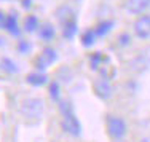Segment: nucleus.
<instances>
[{
  "mask_svg": "<svg viewBox=\"0 0 150 142\" xmlns=\"http://www.w3.org/2000/svg\"><path fill=\"white\" fill-rule=\"evenodd\" d=\"M150 8V0H126L125 10L129 15H142Z\"/></svg>",
  "mask_w": 150,
  "mask_h": 142,
  "instance_id": "7",
  "label": "nucleus"
},
{
  "mask_svg": "<svg viewBox=\"0 0 150 142\" xmlns=\"http://www.w3.org/2000/svg\"><path fill=\"white\" fill-rule=\"evenodd\" d=\"M50 96H51L54 101H59V83H51V86H50Z\"/></svg>",
  "mask_w": 150,
  "mask_h": 142,
  "instance_id": "18",
  "label": "nucleus"
},
{
  "mask_svg": "<svg viewBox=\"0 0 150 142\" xmlns=\"http://www.w3.org/2000/svg\"><path fill=\"white\" fill-rule=\"evenodd\" d=\"M43 109V101L40 97H27L21 104V115L26 120H40Z\"/></svg>",
  "mask_w": 150,
  "mask_h": 142,
  "instance_id": "2",
  "label": "nucleus"
},
{
  "mask_svg": "<svg viewBox=\"0 0 150 142\" xmlns=\"http://www.w3.org/2000/svg\"><path fill=\"white\" fill-rule=\"evenodd\" d=\"M96 38H98V34H96L94 29H88L81 34V45L83 47H93L96 43Z\"/></svg>",
  "mask_w": 150,
  "mask_h": 142,
  "instance_id": "11",
  "label": "nucleus"
},
{
  "mask_svg": "<svg viewBox=\"0 0 150 142\" xmlns=\"http://www.w3.org/2000/svg\"><path fill=\"white\" fill-rule=\"evenodd\" d=\"M139 142H150V136H145V137H142Z\"/></svg>",
  "mask_w": 150,
  "mask_h": 142,
  "instance_id": "22",
  "label": "nucleus"
},
{
  "mask_svg": "<svg viewBox=\"0 0 150 142\" xmlns=\"http://www.w3.org/2000/svg\"><path fill=\"white\" fill-rule=\"evenodd\" d=\"M62 129L66 131L67 134H70V136H80L81 133V125L80 122L77 120V117L74 115V112H67L64 113V118H62Z\"/></svg>",
  "mask_w": 150,
  "mask_h": 142,
  "instance_id": "4",
  "label": "nucleus"
},
{
  "mask_svg": "<svg viewBox=\"0 0 150 142\" xmlns=\"http://www.w3.org/2000/svg\"><path fill=\"white\" fill-rule=\"evenodd\" d=\"M90 64L93 70H98L102 75V78L110 80L113 75H115V67L110 62V58L105 56L102 51H96L90 56Z\"/></svg>",
  "mask_w": 150,
  "mask_h": 142,
  "instance_id": "1",
  "label": "nucleus"
},
{
  "mask_svg": "<svg viewBox=\"0 0 150 142\" xmlns=\"http://www.w3.org/2000/svg\"><path fill=\"white\" fill-rule=\"evenodd\" d=\"M56 15H58V19L61 21V24H66L67 21H70V19H74V18H75L74 11L69 8V6H61V8H58Z\"/></svg>",
  "mask_w": 150,
  "mask_h": 142,
  "instance_id": "12",
  "label": "nucleus"
},
{
  "mask_svg": "<svg viewBox=\"0 0 150 142\" xmlns=\"http://www.w3.org/2000/svg\"><path fill=\"white\" fill-rule=\"evenodd\" d=\"M46 81H48V77L42 72H34L27 75V83L32 86H43V85H46Z\"/></svg>",
  "mask_w": 150,
  "mask_h": 142,
  "instance_id": "10",
  "label": "nucleus"
},
{
  "mask_svg": "<svg viewBox=\"0 0 150 142\" xmlns=\"http://www.w3.org/2000/svg\"><path fill=\"white\" fill-rule=\"evenodd\" d=\"M38 27H40V24H38L37 16L29 15L26 18V21H24V29H26V32H35Z\"/></svg>",
  "mask_w": 150,
  "mask_h": 142,
  "instance_id": "16",
  "label": "nucleus"
},
{
  "mask_svg": "<svg viewBox=\"0 0 150 142\" xmlns=\"http://www.w3.org/2000/svg\"><path fill=\"white\" fill-rule=\"evenodd\" d=\"M5 21H6V16L0 11V27H5Z\"/></svg>",
  "mask_w": 150,
  "mask_h": 142,
  "instance_id": "21",
  "label": "nucleus"
},
{
  "mask_svg": "<svg viewBox=\"0 0 150 142\" xmlns=\"http://www.w3.org/2000/svg\"><path fill=\"white\" fill-rule=\"evenodd\" d=\"M77 30H78V27H77V19H75V18L70 21H67L66 24H62V35L67 40L74 38L75 34H77Z\"/></svg>",
  "mask_w": 150,
  "mask_h": 142,
  "instance_id": "9",
  "label": "nucleus"
},
{
  "mask_svg": "<svg viewBox=\"0 0 150 142\" xmlns=\"http://www.w3.org/2000/svg\"><path fill=\"white\" fill-rule=\"evenodd\" d=\"M128 42H129V37H128L126 34L125 35H120V43H123V45H126Z\"/></svg>",
  "mask_w": 150,
  "mask_h": 142,
  "instance_id": "20",
  "label": "nucleus"
},
{
  "mask_svg": "<svg viewBox=\"0 0 150 142\" xmlns=\"http://www.w3.org/2000/svg\"><path fill=\"white\" fill-rule=\"evenodd\" d=\"M112 27H113V21H102V23H99L98 26L94 27V30H96V34H98V37H105V35L112 30Z\"/></svg>",
  "mask_w": 150,
  "mask_h": 142,
  "instance_id": "15",
  "label": "nucleus"
},
{
  "mask_svg": "<svg viewBox=\"0 0 150 142\" xmlns=\"http://www.w3.org/2000/svg\"><path fill=\"white\" fill-rule=\"evenodd\" d=\"M5 29L13 35H18L19 34V27H18V18L15 15H10L6 16V21H5Z\"/></svg>",
  "mask_w": 150,
  "mask_h": 142,
  "instance_id": "14",
  "label": "nucleus"
},
{
  "mask_svg": "<svg viewBox=\"0 0 150 142\" xmlns=\"http://www.w3.org/2000/svg\"><path fill=\"white\" fill-rule=\"evenodd\" d=\"M18 48H19L21 53H24V54H26V53L30 51V43H29V42H26V40H21L19 45H18Z\"/></svg>",
  "mask_w": 150,
  "mask_h": 142,
  "instance_id": "19",
  "label": "nucleus"
},
{
  "mask_svg": "<svg viewBox=\"0 0 150 142\" xmlns=\"http://www.w3.org/2000/svg\"><path fill=\"white\" fill-rule=\"evenodd\" d=\"M2 67L5 70H8V72H16V70H18V67L15 66V62H13L11 59H8V58L2 59Z\"/></svg>",
  "mask_w": 150,
  "mask_h": 142,
  "instance_id": "17",
  "label": "nucleus"
},
{
  "mask_svg": "<svg viewBox=\"0 0 150 142\" xmlns=\"http://www.w3.org/2000/svg\"><path fill=\"white\" fill-rule=\"evenodd\" d=\"M56 58H58V54H56V51L53 48H45L43 51H42V54L37 58V61H35V66H37V69H46L48 66H51L53 62L56 61Z\"/></svg>",
  "mask_w": 150,
  "mask_h": 142,
  "instance_id": "8",
  "label": "nucleus"
},
{
  "mask_svg": "<svg viewBox=\"0 0 150 142\" xmlns=\"http://www.w3.org/2000/svg\"><path fill=\"white\" fill-rule=\"evenodd\" d=\"M126 122L121 117L117 115H109L107 117V133L113 137V139H123L126 136Z\"/></svg>",
  "mask_w": 150,
  "mask_h": 142,
  "instance_id": "3",
  "label": "nucleus"
},
{
  "mask_svg": "<svg viewBox=\"0 0 150 142\" xmlns=\"http://www.w3.org/2000/svg\"><path fill=\"white\" fill-rule=\"evenodd\" d=\"M134 35L141 40L150 38V15L137 18V21L134 23Z\"/></svg>",
  "mask_w": 150,
  "mask_h": 142,
  "instance_id": "5",
  "label": "nucleus"
},
{
  "mask_svg": "<svg viewBox=\"0 0 150 142\" xmlns=\"http://www.w3.org/2000/svg\"><path fill=\"white\" fill-rule=\"evenodd\" d=\"M94 94L98 96L99 99H102V101H107V99L112 97L113 94V88L112 85H110V80H105V78H98L94 81Z\"/></svg>",
  "mask_w": 150,
  "mask_h": 142,
  "instance_id": "6",
  "label": "nucleus"
},
{
  "mask_svg": "<svg viewBox=\"0 0 150 142\" xmlns=\"http://www.w3.org/2000/svg\"><path fill=\"white\" fill-rule=\"evenodd\" d=\"M24 6H30V0H24Z\"/></svg>",
  "mask_w": 150,
  "mask_h": 142,
  "instance_id": "23",
  "label": "nucleus"
},
{
  "mask_svg": "<svg viewBox=\"0 0 150 142\" xmlns=\"http://www.w3.org/2000/svg\"><path fill=\"white\" fill-rule=\"evenodd\" d=\"M54 35H56V30H54V27H53L51 24H43V26L40 27V38L42 40L50 42V40L54 38Z\"/></svg>",
  "mask_w": 150,
  "mask_h": 142,
  "instance_id": "13",
  "label": "nucleus"
}]
</instances>
